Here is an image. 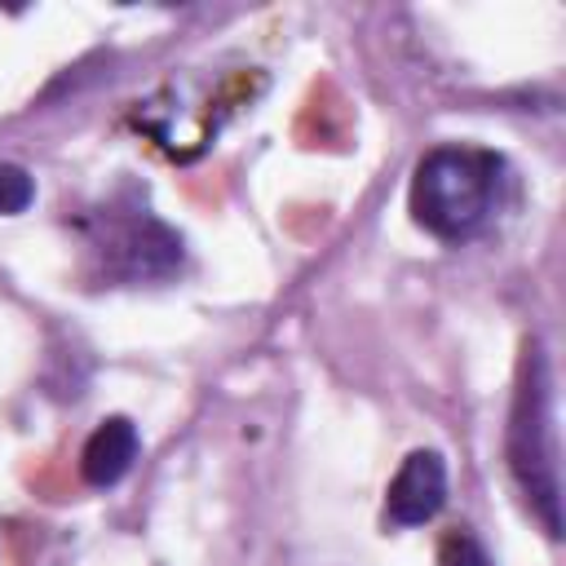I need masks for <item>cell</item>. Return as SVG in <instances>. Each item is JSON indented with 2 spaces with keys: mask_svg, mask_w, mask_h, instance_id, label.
Masks as SVG:
<instances>
[{
  "mask_svg": "<svg viewBox=\"0 0 566 566\" xmlns=\"http://www.w3.org/2000/svg\"><path fill=\"white\" fill-rule=\"evenodd\" d=\"M509 469L539 513L548 535H562V486H557V411H553V376L544 349L531 340L517 371L513 416H509Z\"/></svg>",
  "mask_w": 566,
  "mask_h": 566,
  "instance_id": "6da1fadb",
  "label": "cell"
},
{
  "mask_svg": "<svg viewBox=\"0 0 566 566\" xmlns=\"http://www.w3.org/2000/svg\"><path fill=\"white\" fill-rule=\"evenodd\" d=\"M500 159L473 146H433L411 177V217L438 239H469L495 208Z\"/></svg>",
  "mask_w": 566,
  "mask_h": 566,
  "instance_id": "7a4b0ae2",
  "label": "cell"
},
{
  "mask_svg": "<svg viewBox=\"0 0 566 566\" xmlns=\"http://www.w3.org/2000/svg\"><path fill=\"white\" fill-rule=\"evenodd\" d=\"M447 504V464L438 451H411L385 495V517L394 526H420L429 517H438V509Z\"/></svg>",
  "mask_w": 566,
  "mask_h": 566,
  "instance_id": "3957f363",
  "label": "cell"
},
{
  "mask_svg": "<svg viewBox=\"0 0 566 566\" xmlns=\"http://www.w3.org/2000/svg\"><path fill=\"white\" fill-rule=\"evenodd\" d=\"M137 447H142V438H137L133 420H124V416L102 420V424L88 433L84 451H80V473H84V482H88V486H115V482L133 469Z\"/></svg>",
  "mask_w": 566,
  "mask_h": 566,
  "instance_id": "277c9868",
  "label": "cell"
},
{
  "mask_svg": "<svg viewBox=\"0 0 566 566\" xmlns=\"http://www.w3.org/2000/svg\"><path fill=\"white\" fill-rule=\"evenodd\" d=\"M31 199H35L31 172L18 168V164H0V217H13L22 208H31Z\"/></svg>",
  "mask_w": 566,
  "mask_h": 566,
  "instance_id": "5b68a950",
  "label": "cell"
},
{
  "mask_svg": "<svg viewBox=\"0 0 566 566\" xmlns=\"http://www.w3.org/2000/svg\"><path fill=\"white\" fill-rule=\"evenodd\" d=\"M438 566H491V557H486V548L478 544V535H469V531H447L442 535V544H438Z\"/></svg>",
  "mask_w": 566,
  "mask_h": 566,
  "instance_id": "8992f818",
  "label": "cell"
}]
</instances>
